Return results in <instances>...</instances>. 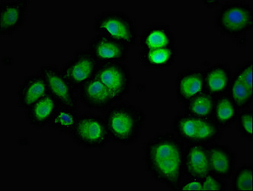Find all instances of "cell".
<instances>
[{"instance_id":"6da1fadb","label":"cell","mask_w":253,"mask_h":191,"mask_svg":"<svg viewBox=\"0 0 253 191\" xmlns=\"http://www.w3.org/2000/svg\"><path fill=\"white\" fill-rule=\"evenodd\" d=\"M185 146L172 132L157 133L144 144L143 158L153 181L171 191H179L184 178Z\"/></svg>"},{"instance_id":"7a4b0ae2","label":"cell","mask_w":253,"mask_h":191,"mask_svg":"<svg viewBox=\"0 0 253 191\" xmlns=\"http://www.w3.org/2000/svg\"><path fill=\"white\" fill-rule=\"evenodd\" d=\"M104 118L111 142L123 146L131 145L140 140L147 122L145 111L126 102L114 103Z\"/></svg>"},{"instance_id":"3957f363","label":"cell","mask_w":253,"mask_h":191,"mask_svg":"<svg viewBox=\"0 0 253 191\" xmlns=\"http://www.w3.org/2000/svg\"><path fill=\"white\" fill-rule=\"evenodd\" d=\"M215 29L221 35L238 38L253 27V7L246 1H229L220 5L214 17Z\"/></svg>"},{"instance_id":"277c9868","label":"cell","mask_w":253,"mask_h":191,"mask_svg":"<svg viewBox=\"0 0 253 191\" xmlns=\"http://www.w3.org/2000/svg\"><path fill=\"white\" fill-rule=\"evenodd\" d=\"M93 30L116 39L129 47L136 46L138 31L134 19L121 10H106L94 19Z\"/></svg>"},{"instance_id":"5b68a950","label":"cell","mask_w":253,"mask_h":191,"mask_svg":"<svg viewBox=\"0 0 253 191\" xmlns=\"http://www.w3.org/2000/svg\"><path fill=\"white\" fill-rule=\"evenodd\" d=\"M69 135L77 145L87 150L102 149L111 142L104 116L89 112L79 114Z\"/></svg>"},{"instance_id":"8992f818","label":"cell","mask_w":253,"mask_h":191,"mask_svg":"<svg viewBox=\"0 0 253 191\" xmlns=\"http://www.w3.org/2000/svg\"><path fill=\"white\" fill-rule=\"evenodd\" d=\"M94 77L106 87L115 102L122 100L130 93L131 72L128 66L125 63L100 64Z\"/></svg>"},{"instance_id":"52a82bcc","label":"cell","mask_w":253,"mask_h":191,"mask_svg":"<svg viewBox=\"0 0 253 191\" xmlns=\"http://www.w3.org/2000/svg\"><path fill=\"white\" fill-rule=\"evenodd\" d=\"M100 64L88 48L80 49L62 66L61 71L75 91L92 79Z\"/></svg>"},{"instance_id":"ba28073f","label":"cell","mask_w":253,"mask_h":191,"mask_svg":"<svg viewBox=\"0 0 253 191\" xmlns=\"http://www.w3.org/2000/svg\"><path fill=\"white\" fill-rule=\"evenodd\" d=\"M39 72L44 78L48 92L56 98L60 105L77 110L78 98L75 90L63 75L61 68L55 64H43Z\"/></svg>"},{"instance_id":"9c48e42d","label":"cell","mask_w":253,"mask_h":191,"mask_svg":"<svg viewBox=\"0 0 253 191\" xmlns=\"http://www.w3.org/2000/svg\"><path fill=\"white\" fill-rule=\"evenodd\" d=\"M88 49L99 64L125 63L128 58L130 51V47L126 45L98 33L90 39Z\"/></svg>"},{"instance_id":"30bf717a","label":"cell","mask_w":253,"mask_h":191,"mask_svg":"<svg viewBox=\"0 0 253 191\" xmlns=\"http://www.w3.org/2000/svg\"><path fill=\"white\" fill-rule=\"evenodd\" d=\"M30 0L0 1V34L11 36L25 23Z\"/></svg>"},{"instance_id":"8fae6325","label":"cell","mask_w":253,"mask_h":191,"mask_svg":"<svg viewBox=\"0 0 253 191\" xmlns=\"http://www.w3.org/2000/svg\"><path fill=\"white\" fill-rule=\"evenodd\" d=\"M210 174L228 179L237 167V156L227 144L211 143L208 145Z\"/></svg>"},{"instance_id":"7c38bea8","label":"cell","mask_w":253,"mask_h":191,"mask_svg":"<svg viewBox=\"0 0 253 191\" xmlns=\"http://www.w3.org/2000/svg\"><path fill=\"white\" fill-rule=\"evenodd\" d=\"M79 99L87 109L107 111L115 100L106 87L96 77H92L79 89Z\"/></svg>"},{"instance_id":"4fadbf2b","label":"cell","mask_w":253,"mask_h":191,"mask_svg":"<svg viewBox=\"0 0 253 191\" xmlns=\"http://www.w3.org/2000/svg\"><path fill=\"white\" fill-rule=\"evenodd\" d=\"M205 118L180 113L171 119L172 133L184 144H202Z\"/></svg>"},{"instance_id":"5bb4252c","label":"cell","mask_w":253,"mask_h":191,"mask_svg":"<svg viewBox=\"0 0 253 191\" xmlns=\"http://www.w3.org/2000/svg\"><path fill=\"white\" fill-rule=\"evenodd\" d=\"M184 177L202 179L210 174L208 145L191 144L185 146L183 153Z\"/></svg>"},{"instance_id":"9a60e30c","label":"cell","mask_w":253,"mask_h":191,"mask_svg":"<svg viewBox=\"0 0 253 191\" xmlns=\"http://www.w3.org/2000/svg\"><path fill=\"white\" fill-rule=\"evenodd\" d=\"M204 72L205 91L215 97L228 93L233 72L227 63L216 62L208 66Z\"/></svg>"},{"instance_id":"2e32d148","label":"cell","mask_w":253,"mask_h":191,"mask_svg":"<svg viewBox=\"0 0 253 191\" xmlns=\"http://www.w3.org/2000/svg\"><path fill=\"white\" fill-rule=\"evenodd\" d=\"M205 91L203 70L188 68L179 71L175 78V92L177 99L185 104Z\"/></svg>"},{"instance_id":"e0dca14e","label":"cell","mask_w":253,"mask_h":191,"mask_svg":"<svg viewBox=\"0 0 253 191\" xmlns=\"http://www.w3.org/2000/svg\"><path fill=\"white\" fill-rule=\"evenodd\" d=\"M47 93V84L40 73L25 76L17 90L19 107L28 109Z\"/></svg>"},{"instance_id":"ac0fdd59","label":"cell","mask_w":253,"mask_h":191,"mask_svg":"<svg viewBox=\"0 0 253 191\" xmlns=\"http://www.w3.org/2000/svg\"><path fill=\"white\" fill-rule=\"evenodd\" d=\"M140 46L143 49L163 48L175 46V37L169 25L153 23L143 29L140 36Z\"/></svg>"},{"instance_id":"d6986e66","label":"cell","mask_w":253,"mask_h":191,"mask_svg":"<svg viewBox=\"0 0 253 191\" xmlns=\"http://www.w3.org/2000/svg\"><path fill=\"white\" fill-rule=\"evenodd\" d=\"M60 106L58 101L53 95L47 93L43 97L25 109L27 120L31 126L38 129L48 126L50 119L56 109Z\"/></svg>"},{"instance_id":"ffe728a7","label":"cell","mask_w":253,"mask_h":191,"mask_svg":"<svg viewBox=\"0 0 253 191\" xmlns=\"http://www.w3.org/2000/svg\"><path fill=\"white\" fill-rule=\"evenodd\" d=\"M142 64L147 68L165 69L171 67L178 57L176 46L155 49H140L139 53Z\"/></svg>"},{"instance_id":"44dd1931","label":"cell","mask_w":253,"mask_h":191,"mask_svg":"<svg viewBox=\"0 0 253 191\" xmlns=\"http://www.w3.org/2000/svg\"><path fill=\"white\" fill-rule=\"evenodd\" d=\"M239 112L240 109L226 94L216 97L211 118L223 129L237 122Z\"/></svg>"},{"instance_id":"7402d4cb","label":"cell","mask_w":253,"mask_h":191,"mask_svg":"<svg viewBox=\"0 0 253 191\" xmlns=\"http://www.w3.org/2000/svg\"><path fill=\"white\" fill-rule=\"evenodd\" d=\"M216 97L204 91L183 104V112L198 118H211Z\"/></svg>"},{"instance_id":"603a6c76","label":"cell","mask_w":253,"mask_h":191,"mask_svg":"<svg viewBox=\"0 0 253 191\" xmlns=\"http://www.w3.org/2000/svg\"><path fill=\"white\" fill-rule=\"evenodd\" d=\"M78 116L75 109L60 105L53 113L48 127L55 131L69 135L74 129Z\"/></svg>"},{"instance_id":"cb8c5ba5","label":"cell","mask_w":253,"mask_h":191,"mask_svg":"<svg viewBox=\"0 0 253 191\" xmlns=\"http://www.w3.org/2000/svg\"><path fill=\"white\" fill-rule=\"evenodd\" d=\"M227 94L240 110L251 106L253 100V87L249 86L235 74H233Z\"/></svg>"},{"instance_id":"d4e9b609","label":"cell","mask_w":253,"mask_h":191,"mask_svg":"<svg viewBox=\"0 0 253 191\" xmlns=\"http://www.w3.org/2000/svg\"><path fill=\"white\" fill-rule=\"evenodd\" d=\"M232 181L233 191H253V167L252 164H243L235 170Z\"/></svg>"},{"instance_id":"484cf974","label":"cell","mask_w":253,"mask_h":191,"mask_svg":"<svg viewBox=\"0 0 253 191\" xmlns=\"http://www.w3.org/2000/svg\"><path fill=\"white\" fill-rule=\"evenodd\" d=\"M253 109H241L237 116V127L239 133L242 137L249 141H253Z\"/></svg>"},{"instance_id":"4316f807","label":"cell","mask_w":253,"mask_h":191,"mask_svg":"<svg viewBox=\"0 0 253 191\" xmlns=\"http://www.w3.org/2000/svg\"><path fill=\"white\" fill-rule=\"evenodd\" d=\"M201 180L202 191H225L227 190V180L215 176L212 174H209Z\"/></svg>"},{"instance_id":"83f0119b","label":"cell","mask_w":253,"mask_h":191,"mask_svg":"<svg viewBox=\"0 0 253 191\" xmlns=\"http://www.w3.org/2000/svg\"><path fill=\"white\" fill-rule=\"evenodd\" d=\"M179 191H202V180L184 177L180 184Z\"/></svg>"},{"instance_id":"f1b7e54d","label":"cell","mask_w":253,"mask_h":191,"mask_svg":"<svg viewBox=\"0 0 253 191\" xmlns=\"http://www.w3.org/2000/svg\"><path fill=\"white\" fill-rule=\"evenodd\" d=\"M202 3L209 8H213L220 4L219 0H203Z\"/></svg>"}]
</instances>
